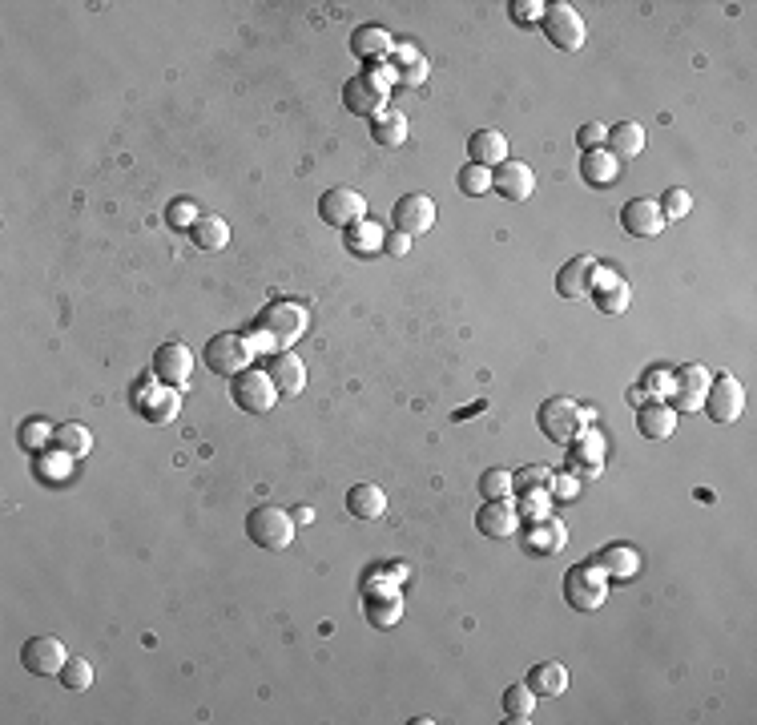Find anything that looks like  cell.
<instances>
[{"mask_svg":"<svg viewBox=\"0 0 757 725\" xmlns=\"http://www.w3.org/2000/svg\"><path fill=\"white\" fill-rule=\"evenodd\" d=\"M371 137H375L379 145H399V141L407 137V117H403L399 109H387V113L371 117Z\"/></svg>","mask_w":757,"mask_h":725,"instance_id":"35","label":"cell"},{"mask_svg":"<svg viewBox=\"0 0 757 725\" xmlns=\"http://www.w3.org/2000/svg\"><path fill=\"white\" fill-rule=\"evenodd\" d=\"M596 568L604 572V576H633L637 568H641V556H637V548H625V544H613V548H604V552H596Z\"/></svg>","mask_w":757,"mask_h":725,"instance_id":"30","label":"cell"},{"mask_svg":"<svg viewBox=\"0 0 757 725\" xmlns=\"http://www.w3.org/2000/svg\"><path fill=\"white\" fill-rule=\"evenodd\" d=\"M266 375H270L274 391H278V395H286V399H290V395H298L302 387H307V367H302V359H298V355H290V351L270 355Z\"/></svg>","mask_w":757,"mask_h":725,"instance_id":"23","label":"cell"},{"mask_svg":"<svg viewBox=\"0 0 757 725\" xmlns=\"http://www.w3.org/2000/svg\"><path fill=\"white\" fill-rule=\"evenodd\" d=\"M552 468H544V464H528V468H520L516 476H512V488H516V496H524V492H548V484H552Z\"/></svg>","mask_w":757,"mask_h":725,"instance_id":"38","label":"cell"},{"mask_svg":"<svg viewBox=\"0 0 757 725\" xmlns=\"http://www.w3.org/2000/svg\"><path fill=\"white\" fill-rule=\"evenodd\" d=\"M53 435H57V431H53L49 423H29V431H21V444H25V448H41L45 440H53Z\"/></svg>","mask_w":757,"mask_h":725,"instance_id":"48","label":"cell"},{"mask_svg":"<svg viewBox=\"0 0 757 725\" xmlns=\"http://www.w3.org/2000/svg\"><path fill=\"white\" fill-rule=\"evenodd\" d=\"M621 226L625 234L633 238H657L665 230V218H661V206L653 198H633L625 210H621Z\"/></svg>","mask_w":757,"mask_h":725,"instance_id":"22","label":"cell"},{"mask_svg":"<svg viewBox=\"0 0 757 725\" xmlns=\"http://www.w3.org/2000/svg\"><path fill=\"white\" fill-rule=\"evenodd\" d=\"M532 713H536V693L528 689V681H524V685H512V689L504 693V717H508V721H532Z\"/></svg>","mask_w":757,"mask_h":725,"instance_id":"36","label":"cell"},{"mask_svg":"<svg viewBox=\"0 0 757 725\" xmlns=\"http://www.w3.org/2000/svg\"><path fill=\"white\" fill-rule=\"evenodd\" d=\"M540 9H548V5H536V0H516V17L520 21H536Z\"/></svg>","mask_w":757,"mask_h":725,"instance_id":"50","label":"cell"},{"mask_svg":"<svg viewBox=\"0 0 757 725\" xmlns=\"http://www.w3.org/2000/svg\"><path fill=\"white\" fill-rule=\"evenodd\" d=\"M347 242H351V250L367 254V250H379V246H383V230L371 226V222H359V226L347 230Z\"/></svg>","mask_w":757,"mask_h":725,"instance_id":"42","label":"cell"},{"mask_svg":"<svg viewBox=\"0 0 757 725\" xmlns=\"http://www.w3.org/2000/svg\"><path fill=\"white\" fill-rule=\"evenodd\" d=\"M621 174H625V166H621L609 150H588V154L580 158V178H584L588 186H596V190H604V186H617V182H621Z\"/></svg>","mask_w":757,"mask_h":725,"instance_id":"24","label":"cell"},{"mask_svg":"<svg viewBox=\"0 0 757 725\" xmlns=\"http://www.w3.org/2000/svg\"><path fill=\"white\" fill-rule=\"evenodd\" d=\"M657 206H661V218H665V222H681V218H689V210H693V194H689L685 186H669V190L657 198Z\"/></svg>","mask_w":757,"mask_h":725,"instance_id":"37","label":"cell"},{"mask_svg":"<svg viewBox=\"0 0 757 725\" xmlns=\"http://www.w3.org/2000/svg\"><path fill=\"white\" fill-rule=\"evenodd\" d=\"M468 154H472V162H476V166L496 170V166H504V162H508V137H504V133H496V129H476V133H472V141H468Z\"/></svg>","mask_w":757,"mask_h":725,"instance_id":"26","label":"cell"},{"mask_svg":"<svg viewBox=\"0 0 757 725\" xmlns=\"http://www.w3.org/2000/svg\"><path fill=\"white\" fill-rule=\"evenodd\" d=\"M294 516L290 512H282V508H274V504H262V508H254L250 516H246V536L262 548V552H282V548H290L294 544Z\"/></svg>","mask_w":757,"mask_h":725,"instance_id":"3","label":"cell"},{"mask_svg":"<svg viewBox=\"0 0 757 725\" xmlns=\"http://www.w3.org/2000/svg\"><path fill=\"white\" fill-rule=\"evenodd\" d=\"M302 331H307V311L298 303H270L258 323H254V347H266V351H286Z\"/></svg>","mask_w":757,"mask_h":725,"instance_id":"1","label":"cell"},{"mask_svg":"<svg viewBox=\"0 0 757 725\" xmlns=\"http://www.w3.org/2000/svg\"><path fill=\"white\" fill-rule=\"evenodd\" d=\"M198 218H202V214H198V206H194L190 198H178V202L170 206V226H178V230H194Z\"/></svg>","mask_w":757,"mask_h":725,"instance_id":"43","label":"cell"},{"mask_svg":"<svg viewBox=\"0 0 757 725\" xmlns=\"http://www.w3.org/2000/svg\"><path fill=\"white\" fill-rule=\"evenodd\" d=\"M383 250L395 254V258H403V254L411 250V238H407V234H387V238H383Z\"/></svg>","mask_w":757,"mask_h":725,"instance_id":"49","label":"cell"},{"mask_svg":"<svg viewBox=\"0 0 757 725\" xmlns=\"http://www.w3.org/2000/svg\"><path fill=\"white\" fill-rule=\"evenodd\" d=\"M580 472V476H596L604 468V435L596 427H584L576 440L568 444V472Z\"/></svg>","mask_w":757,"mask_h":725,"instance_id":"21","label":"cell"},{"mask_svg":"<svg viewBox=\"0 0 757 725\" xmlns=\"http://www.w3.org/2000/svg\"><path fill=\"white\" fill-rule=\"evenodd\" d=\"M645 150V129L637 125V121H621V125H613L609 129V154L625 166L629 158H637Z\"/></svg>","mask_w":757,"mask_h":725,"instance_id":"27","label":"cell"},{"mask_svg":"<svg viewBox=\"0 0 757 725\" xmlns=\"http://www.w3.org/2000/svg\"><path fill=\"white\" fill-rule=\"evenodd\" d=\"M319 214H323V222H327V226H335V230H351V226H359V222H363L367 202H363V194H359V190L335 186V190H327V194L319 198Z\"/></svg>","mask_w":757,"mask_h":725,"instance_id":"9","label":"cell"},{"mask_svg":"<svg viewBox=\"0 0 757 725\" xmlns=\"http://www.w3.org/2000/svg\"><path fill=\"white\" fill-rule=\"evenodd\" d=\"M637 431L645 435V440H669V435L677 431V411L669 403H641L637 407Z\"/></svg>","mask_w":757,"mask_h":725,"instance_id":"25","label":"cell"},{"mask_svg":"<svg viewBox=\"0 0 757 725\" xmlns=\"http://www.w3.org/2000/svg\"><path fill=\"white\" fill-rule=\"evenodd\" d=\"M709 391V371L701 363H689L673 375V411H701Z\"/></svg>","mask_w":757,"mask_h":725,"instance_id":"18","label":"cell"},{"mask_svg":"<svg viewBox=\"0 0 757 725\" xmlns=\"http://www.w3.org/2000/svg\"><path fill=\"white\" fill-rule=\"evenodd\" d=\"M492 190H496L500 198H508V202H528V198H532V190H536V174H532V166H528V162L508 158L504 166H496V170H492Z\"/></svg>","mask_w":757,"mask_h":725,"instance_id":"14","label":"cell"},{"mask_svg":"<svg viewBox=\"0 0 757 725\" xmlns=\"http://www.w3.org/2000/svg\"><path fill=\"white\" fill-rule=\"evenodd\" d=\"M588 299H592L596 311H604V315H621V311H629V303H633V290H629V282H625L617 270H600L596 282H592V295H588Z\"/></svg>","mask_w":757,"mask_h":725,"instance_id":"17","label":"cell"},{"mask_svg":"<svg viewBox=\"0 0 757 725\" xmlns=\"http://www.w3.org/2000/svg\"><path fill=\"white\" fill-rule=\"evenodd\" d=\"M705 411H709L713 423H737L741 411H745V387H741L729 371L713 375V379H709V391H705Z\"/></svg>","mask_w":757,"mask_h":725,"instance_id":"6","label":"cell"},{"mask_svg":"<svg viewBox=\"0 0 757 725\" xmlns=\"http://www.w3.org/2000/svg\"><path fill=\"white\" fill-rule=\"evenodd\" d=\"M53 444H57L65 456L81 460V456L93 452V435H89V427H81V423H61L57 435H53Z\"/></svg>","mask_w":757,"mask_h":725,"instance_id":"33","label":"cell"},{"mask_svg":"<svg viewBox=\"0 0 757 725\" xmlns=\"http://www.w3.org/2000/svg\"><path fill=\"white\" fill-rule=\"evenodd\" d=\"M254 339H246V335H234V331H226V335H218V339H210L206 343V363H210V371L214 375H242V371H250V359H254Z\"/></svg>","mask_w":757,"mask_h":725,"instance_id":"4","label":"cell"},{"mask_svg":"<svg viewBox=\"0 0 757 725\" xmlns=\"http://www.w3.org/2000/svg\"><path fill=\"white\" fill-rule=\"evenodd\" d=\"M516 488H512V472H504V468H488L484 476H480V496L484 500H508Z\"/></svg>","mask_w":757,"mask_h":725,"instance_id":"40","label":"cell"},{"mask_svg":"<svg viewBox=\"0 0 757 725\" xmlns=\"http://www.w3.org/2000/svg\"><path fill=\"white\" fill-rule=\"evenodd\" d=\"M540 21H544V37H548L560 53H576V49L584 45V17H580L572 5H564V0H560V5H548Z\"/></svg>","mask_w":757,"mask_h":725,"instance_id":"7","label":"cell"},{"mask_svg":"<svg viewBox=\"0 0 757 725\" xmlns=\"http://www.w3.org/2000/svg\"><path fill=\"white\" fill-rule=\"evenodd\" d=\"M190 371H194V355L186 343H166L154 351V375L170 387H186L190 383Z\"/></svg>","mask_w":757,"mask_h":725,"instance_id":"19","label":"cell"},{"mask_svg":"<svg viewBox=\"0 0 757 725\" xmlns=\"http://www.w3.org/2000/svg\"><path fill=\"white\" fill-rule=\"evenodd\" d=\"M576 141H580V150H584V154H588V150H604V141H609V129L596 125V121H588V125H580Z\"/></svg>","mask_w":757,"mask_h":725,"instance_id":"44","label":"cell"},{"mask_svg":"<svg viewBox=\"0 0 757 725\" xmlns=\"http://www.w3.org/2000/svg\"><path fill=\"white\" fill-rule=\"evenodd\" d=\"M391 218H395L399 234L419 238V234H427V230L435 226V202H431L427 194H407V198H399V202H395Z\"/></svg>","mask_w":757,"mask_h":725,"instance_id":"15","label":"cell"},{"mask_svg":"<svg viewBox=\"0 0 757 725\" xmlns=\"http://www.w3.org/2000/svg\"><path fill=\"white\" fill-rule=\"evenodd\" d=\"M178 407H182V395H178V387H170V383H145V387L137 391V411H141L149 423H170V419L178 415Z\"/></svg>","mask_w":757,"mask_h":725,"instance_id":"16","label":"cell"},{"mask_svg":"<svg viewBox=\"0 0 757 725\" xmlns=\"http://www.w3.org/2000/svg\"><path fill=\"white\" fill-rule=\"evenodd\" d=\"M536 423H540V431L548 435L552 444H572L576 435L592 423V411L588 407H580L576 399H568V395H552V399H544L540 403V411H536Z\"/></svg>","mask_w":757,"mask_h":725,"instance_id":"2","label":"cell"},{"mask_svg":"<svg viewBox=\"0 0 757 725\" xmlns=\"http://www.w3.org/2000/svg\"><path fill=\"white\" fill-rule=\"evenodd\" d=\"M294 516V524H307L311 520V508H298V512H290Z\"/></svg>","mask_w":757,"mask_h":725,"instance_id":"52","label":"cell"},{"mask_svg":"<svg viewBox=\"0 0 757 725\" xmlns=\"http://www.w3.org/2000/svg\"><path fill=\"white\" fill-rule=\"evenodd\" d=\"M456 186H460V194H468V198H480V194H488V190H492V170H488V166H476V162H468V166L460 170Z\"/></svg>","mask_w":757,"mask_h":725,"instance_id":"39","label":"cell"},{"mask_svg":"<svg viewBox=\"0 0 757 725\" xmlns=\"http://www.w3.org/2000/svg\"><path fill=\"white\" fill-rule=\"evenodd\" d=\"M347 512L355 520H379L387 512V496L379 492V484H355L347 492Z\"/></svg>","mask_w":757,"mask_h":725,"instance_id":"28","label":"cell"},{"mask_svg":"<svg viewBox=\"0 0 757 725\" xmlns=\"http://www.w3.org/2000/svg\"><path fill=\"white\" fill-rule=\"evenodd\" d=\"M528 689H532L536 697H560V693L568 689V669L556 665V661H540V665H532V673H528Z\"/></svg>","mask_w":757,"mask_h":725,"instance_id":"29","label":"cell"},{"mask_svg":"<svg viewBox=\"0 0 757 725\" xmlns=\"http://www.w3.org/2000/svg\"><path fill=\"white\" fill-rule=\"evenodd\" d=\"M520 544H524L528 556H560L564 544H568V528L560 520H552V516L528 520V528L520 532Z\"/></svg>","mask_w":757,"mask_h":725,"instance_id":"13","label":"cell"},{"mask_svg":"<svg viewBox=\"0 0 757 725\" xmlns=\"http://www.w3.org/2000/svg\"><path fill=\"white\" fill-rule=\"evenodd\" d=\"M516 512H520V520H524V516H528V520H544V512H548V496H544V492H524Z\"/></svg>","mask_w":757,"mask_h":725,"instance_id":"45","label":"cell"},{"mask_svg":"<svg viewBox=\"0 0 757 725\" xmlns=\"http://www.w3.org/2000/svg\"><path fill=\"white\" fill-rule=\"evenodd\" d=\"M351 49H355V57H387L391 53V33L379 29V25H363V29H355Z\"/></svg>","mask_w":757,"mask_h":725,"instance_id":"34","label":"cell"},{"mask_svg":"<svg viewBox=\"0 0 757 725\" xmlns=\"http://www.w3.org/2000/svg\"><path fill=\"white\" fill-rule=\"evenodd\" d=\"M476 528L492 540H508V536L520 532V512L508 500H484L480 512H476Z\"/></svg>","mask_w":757,"mask_h":725,"instance_id":"20","label":"cell"},{"mask_svg":"<svg viewBox=\"0 0 757 725\" xmlns=\"http://www.w3.org/2000/svg\"><path fill=\"white\" fill-rule=\"evenodd\" d=\"M653 403H661V395H669L673 391V375L669 371H649V379H645V387H641Z\"/></svg>","mask_w":757,"mask_h":725,"instance_id":"46","label":"cell"},{"mask_svg":"<svg viewBox=\"0 0 757 725\" xmlns=\"http://www.w3.org/2000/svg\"><path fill=\"white\" fill-rule=\"evenodd\" d=\"M596 274H600V262H596L592 254H576V258H568V262L560 266V274H556V290H560V299H568V303L588 299V295H592V282H596Z\"/></svg>","mask_w":757,"mask_h":725,"instance_id":"10","label":"cell"},{"mask_svg":"<svg viewBox=\"0 0 757 725\" xmlns=\"http://www.w3.org/2000/svg\"><path fill=\"white\" fill-rule=\"evenodd\" d=\"M190 238H194L198 250H222V246L230 242V226H226L218 214H202V218L194 222Z\"/></svg>","mask_w":757,"mask_h":725,"instance_id":"32","label":"cell"},{"mask_svg":"<svg viewBox=\"0 0 757 725\" xmlns=\"http://www.w3.org/2000/svg\"><path fill=\"white\" fill-rule=\"evenodd\" d=\"M61 685H65V689H73V693L89 689V685H93V665H89L85 657H69V661H65V669H61Z\"/></svg>","mask_w":757,"mask_h":725,"instance_id":"41","label":"cell"},{"mask_svg":"<svg viewBox=\"0 0 757 725\" xmlns=\"http://www.w3.org/2000/svg\"><path fill=\"white\" fill-rule=\"evenodd\" d=\"M548 492H552L556 500H576V496H580V480H576L572 472H568V476H552Z\"/></svg>","mask_w":757,"mask_h":725,"instance_id":"47","label":"cell"},{"mask_svg":"<svg viewBox=\"0 0 757 725\" xmlns=\"http://www.w3.org/2000/svg\"><path fill=\"white\" fill-rule=\"evenodd\" d=\"M21 661L33 677H61L65 661H69V649L57 641V637H33L21 645Z\"/></svg>","mask_w":757,"mask_h":725,"instance_id":"12","label":"cell"},{"mask_svg":"<svg viewBox=\"0 0 757 725\" xmlns=\"http://www.w3.org/2000/svg\"><path fill=\"white\" fill-rule=\"evenodd\" d=\"M343 101L359 117H379V113H387V81L375 73H355L343 85Z\"/></svg>","mask_w":757,"mask_h":725,"instance_id":"8","label":"cell"},{"mask_svg":"<svg viewBox=\"0 0 757 725\" xmlns=\"http://www.w3.org/2000/svg\"><path fill=\"white\" fill-rule=\"evenodd\" d=\"M230 395L250 415H266L274 407V399H278V391H274V383H270L266 371H242V375H234V391Z\"/></svg>","mask_w":757,"mask_h":725,"instance_id":"11","label":"cell"},{"mask_svg":"<svg viewBox=\"0 0 757 725\" xmlns=\"http://www.w3.org/2000/svg\"><path fill=\"white\" fill-rule=\"evenodd\" d=\"M399 617H403V597L399 593H379V597L371 593L367 597V621L375 629H395Z\"/></svg>","mask_w":757,"mask_h":725,"instance_id":"31","label":"cell"},{"mask_svg":"<svg viewBox=\"0 0 757 725\" xmlns=\"http://www.w3.org/2000/svg\"><path fill=\"white\" fill-rule=\"evenodd\" d=\"M604 597H609V580H604V572L596 564H576L568 576H564V601L580 613H592L604 605Z\"/></svg>","mask_w":757,"mask_h":725,"instance_id":"5","label":"cell"},{"mask_svg":"<svg viewBox=\"0 0 757 725\" xmlns=\"http://www.w3.org/2000/svg\"><path fill=\"white\" fill-rule=\"evenodd\" d=\"M629 403H633V407H641V403H649V395H645L641 387H633V391H629Z\"/></svg>","mask_w":757,"mask_h":725,"instance_id":"51","label":"cell"}]
</instances>
